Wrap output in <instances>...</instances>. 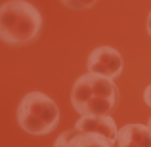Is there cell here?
<instances>
[{
    "instance_id": "8",
    "label": "cell",
    "mask_w": 151,
    "mask_h": 147,
    "mask_svg": "<svg viewBox=\"0 0 151 147\" xmlns=\"http://www.w3.org/2000/svg\"><path fill=\"white\" fill-rule=\"evenodd\" d=\"M98 0H61V4L67 8V10H75V11H82L88 10L96 4Z\"/></svg>"
},
{
    "instance_id": "11",
    "label": "cell",
    "mask_w": 151,
    "mask_h": 147,
    "mask_svg": "<svg viewBox=\"0 0 151 147\" xmlns=\"http://www.w3.org/2000/svg\"><path fill=\"white\" fill-rule=\"evenodd\" d=\"M147 126H149V128H151V117H149V122H147Z\"/></svg>"
},
{
    "instance_id": "4",
    "label": "cell",
    "mask_w": 151,
    "mask_h": 147,
    "mask_svg": "<svg viewBox=\"0 0 151 147\" xmlns=\"http://www.w3.org/2000/svg\"><path fill=\"white\" fill-rule=\"evenodd\" d=\"M86 65H88V73L101 75V77H107V78H115L124 69V59L111 46H100V48L90 52Z\"/></svg>"
},
{
    "instance_id": "3",
    "label": "cell",
    "mask_w": 151,
    "mask_h": 147,
    "mask_svg": "<svg viewBox=\"0 0 151 147\" xmlns=\"http://www.w3.org/2000/svg\"><path fill=\"white\" fill-rule=\"evenodd\" d=\"M17 124L33 136H46L59 124V107L48 94L29 92L17 105Z\"/></svg>"
},
{
    "instance_id": "5",
    "label": "cell",
    "mask_w": 151,
    "mask_h": 147,
    "mask_svg": "<svg viewBox=\"0 0 151 147\" xmlns=\"http://www.w3.org/2000/svg\"><path fill=\"white\" fill-rule=\"evenodd\" d=\"M75 128L81 130V132L101 136L105 140H109L113 145L117 143V138H119V128L111 117H81L75 124Z\"/></svg>"
},
{
    "instance_id": "1",
    "label": "cell",
    "mask_w": 151,
    "mask_h": 147,
    "mask_svg": "<svg viewBox=\"0 0 151 147\" xmlns=\"http://www.w3.org/2000/svg\"><path fill=\"white\" fill-rule=\"evenodd\" d=\"M117 101L119 90L113 78L84 73L73 84L71 103L81 117H109Z\"/></svg>"
},
{
    "instance_id": "9",
    "label": "cell",
    "mask_w": 151,
    "mask_h": 147,
    "mask_svg": "<svg viewBox=\"0 0 151 147\" xmlns=\"http://www.w3.org/2000/svg\"><path fill=\"white\" fill-rule=\"evenodd\" d=\"M144 101H145V105H147V107H151V84L144 90Z\"/></svg>"
},
{
    "instance_id": "10",
    "label": "cell",
    "mask_w": 151,
    "mask_h": 147,
    "mask_svg": "<svg viewBox=\"0 0 151 147\" xmlns=\"http://www.w3.org/2000/svg\"><path fill=\"white\" fill-rule=\"evenodd\" d=\"M147 33H149V37H151V11H149V15H147Z\"/></svg>"
},
{
    "instance_id": "7",
    "label": "cell",
    "mask_w": 151,
    "mask_h": 147,
    "mask_svg": "<svg viewBox=\"0 0 151 147\" xmlns=\"http://www.w3.org/2000/svg\"><path fill=\"white\" fill-rule=\"evenodd\" d=\"M117 147H151V128L145 124H126L119 130Z\"/></svg>"
},
{
    "instance_id": "6",
    "label": "cell",
    "mask_w": 151,
    "mask_h": 147,
    "mask_svg": "<svg viewBox=\"0 0 151 147\" xmlns=\"http://www.w3.org/2000/svg\"><path fill=\"white\" fill-rule=\"evenodd\" d=\"M54 147H113V143L101 136H96V134H88V132H81L77 128H71V130H65L63 134H59Z\"/></svg>"
},
{
    "instance_id": "2",
    "label": "cell",
    "mask_w": 151,
    "mask_h": 147,
    "mask_svg": "<svg viewBox=\"0 0 151 147\" xmlns=\"http://www.w3.org/2000/svg\"><path fill=\"white\" fill-rule=\"evenodd\" d=\"M42 15L27 0H8L0 6V40L10 46H25L38 37Z\"/></svg>"
}]
</instances>
